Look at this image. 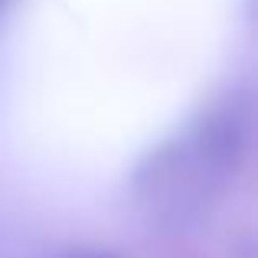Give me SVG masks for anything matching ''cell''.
Here are the masks:
<instances>
[{
    "label": "cell",
    "mask_w": 258,
    "mask_h": 258,
    "mask_svg": "<svg viewBox=\"0 0 258 258\" xmlns=\"http://www.w3.org/2000/svg\"><path fill=\"white\" fill-rule=\"evenodd\" d=\"M252 0H13L0 20V173L46 206L118 193L206 111Z\"/></svg>",
    "instance_id": "obj_1"
}]
</instances>
